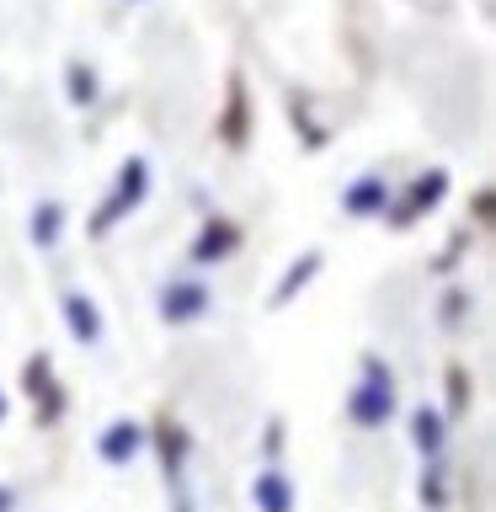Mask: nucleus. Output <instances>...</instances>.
<instances>
[{"instance_id":"nucleus-3","label":"nucleus","mask_w":496,"mask_h":512,"mask_svg":"<svg viewBox=\"0 0 496 512\" xmlns=\"http://www.w3.org/2000/svg\"><path fill=\"white\" fill-rule=\"evenodd\" d=\"M203 310H208L203 288H171L166 304H160V315H166V320H192V315H203Z\"/></svg>"},{"instance_id":"nucleus-6","label":"nucleus","mask_w":496,"mask_h":512,"mask_svg":"<svg viewBox=\"0 0 496 512\" xmlns=\"http://www.w3.org/2000/svg\"><path fill=\"white\" fill-rule=\"evenodd\" d=\"M139 192H144V160H134V166H128V176H123V192H118V203L107 208V219H118L123 208H134L139 203ZM102 219V224H107Z\"/></svg>"},{"instance_id":"nucleus-2","label":"nucleus","mask_w":496,"mask_h":512,"mask_svg":"<svg viewBox=\"0 0 496 512\" xmlns=\"http://www.w3.org/2000/svg\"><path fill=\"white\" fill-rule=\"evenodd\" d=\"M64 315H70V326H75L80 342H96V336H102V315H96V304H91V299L64 294Z\"/></svg>"},{"instance_id":"nucleus-5","label":"nucleus","mask_w":496,"mask_h":512,"mask_svg":"<svg viewBox=\"0 0 496 512\" xmlns=\"http://www.w3.org/2000/svg\"><path fill=\"white\" fill-rule=\"evenodd\" d=\"M134 448H139V427H134V422H118V427H112L107 438H102V459L123 464L128 454H134Z\"/></svg>"},{"instance_id":"nucleus-7","label":"nucleus","mask_w":496,"mask_h":512,"mask_svg":"<svg viewBox=\"0 0 496 512\" xmlns=\"http://www.w3.org/2000/svg\"><path fill=\"white\" fill-rule=\"evenodd\" d=\"M32 235H38L43 246H54V235H59V208H54V203L38 208V224H32Z\"/></svg>"},{"instance_id":"nucleus-8","label":"nucleus","mask_w":496,"mask_h":512,"mask_svg":"<svg viewBox=\"0 0 496 512\" xmlns=\"http://www.w3.org/2000/svg\"><path fill=\"white\" fill-rule=\"evenodd\" d=\"M416 443H422V448H438L443 443V432H438V416H416Z\"/></svg>"},{"instance_id":"nucleus-9","label":"nucleus","mask_w":496,"mask_h":512,"mask_svg":"<svg viewBox=\"0 0 496 512\" xmlns=\"http://www.w3.org/2000/svg\"><path fill=\"white\" fill-rule=\"evenodd\" d=\"M0 416H6V400H0Z\"/></svg>"},{"instance_id":"nucleus-1","label":"nucleus","mask_w":496,"mask_h":512,"mask_svg":"<svg viewBox=\"0 0 496 512\" xmlns=\"http://www.w3.org/2000/svg\"><path fill=\"white\" fill-rule=\"evenodd\" d=\"M395 411V390H390V374H384L379 363H368V379L358 384V395H352V422L358 427H384Z\"/></svg>"},{"instance_id":"nucleus-4","label":"nucleus","mask_w":496,"mask_h":512,"mask_svg":"<svg viewBox=\"0 0 496 512\" xmlns=\"http://www.w3.org/2000/svg\"><path fill=\"white\" fill-rule=\"evenodd\" d=\"M256 502H262V512H288V502H294V496H288V480L278 470H262L256 475Z\"/></svg>"}]
</instances>
